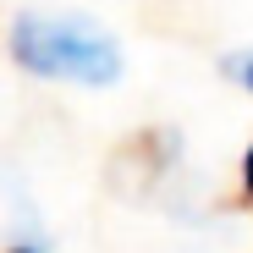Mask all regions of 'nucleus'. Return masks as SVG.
<instances>
[{"instance_id": "3", "label": "nucleus", "mask_w": 253, "mask_h": 253, "mask_svg": "<svg viewBox=\"0 0 253 253\" xmlns=\"http://www.w3.org/2000/svg\"><path fill=\"white\" fill-rule=\"evenodd\" d=\"M242 187H248V198H253V143H248V154H242Z\"/></svg>"}, {"instance_id": "4", "label": "nucleus", "mask_w": 253, "mask_h": 253, "mask_svg": "<svg viewBox=\"0 0 253 253\" xmlns=\"http://www.w3.org/2000/svg\"><path fill=\"white\" fill-rule=\"evenodd\" d=\"M11 253H33V248H11Z\"/></svg>"}, {"instance_id": "2", "label": "nucleus", "mask_w": 253, "mask_h": 253, "mask_svg": "<svg viewBox=\"0 0 253 253\" xmlns=\"http://www.w3.org/2000/svg\"><path fill=\"white\" fill-rule=\"evenodd\" d=\"M231 77L242 83V88H253V55H242V61H231Z\"/></svg>"}, {"instance_id": "1", "label": "nucleus", "mask_w": 253, "mask_h": 253, "mask_svg": "<svg viewBox=\"0 0 253 253\" xmlns=\"http://www.w3.org/2000/svg\"><path fill=\"white\" fill-rule=\"evenodd\" d=\"M11 55L39 72V77H77V83H105L121 77V50L116 39L99 33L94 22H50V17H22L11 28Z\"/></svg>"}]
</instances>
